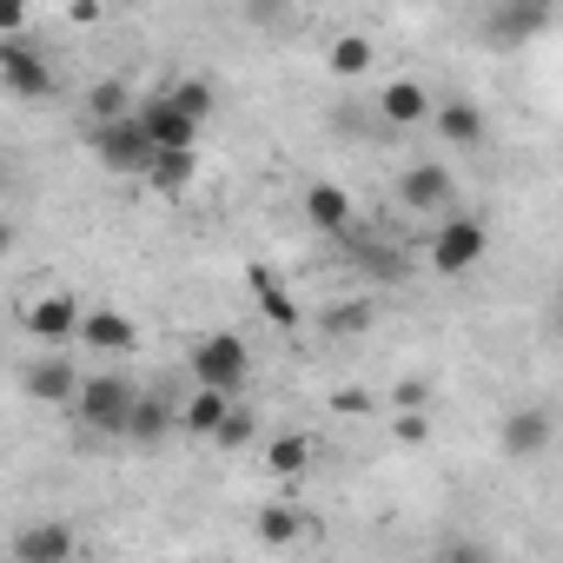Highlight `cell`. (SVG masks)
I'll return each mask as SVG.
<instances>
[{"mask_svg":"<svg viewBox=\"0 0 563 563\" xmlns=\"http://www.w3.org/2000/svg\"><path fill=\"white\" fill-rule=\"evenodd\" d=\"M87 146H93V159H100L107 173H120V179H140V173H146V159H153V140L140 133V120H133V113L87 120Z\"/></svg>","mask_w":563,"mask_h":563,"instance_id":"cell-1","label":"cell"},{"mask_svg":"<svg viewBox=\"0 0 563 563\" xmlns=\"http://www.w3.org/2000/svg\"><path fill=\"white\" fill-rule=\"evenodd\" d=\"M186 372H192V385H212V391L239 398V391H245V378H252V352H245V339H239V332H212V339H199V345H192Z\"/></svg>","mask_w":563,"mask_h":563,"instance_id":"cell-2","label":"cell"},{"mask_svg":"<svg viewBox=\"0 0 563 563\" xmlns=\"http://www.w3.org/2000/svg\"><path fill=\"white\" fill-rule=\"evenodd\" d=\"M133 391H140V385H133L126 372H93V378H80V385H74V405H67V411H74L87 431H113V438H120Z\"/></svg>","mask_w":563,"mask_h":563,"instance_id":"cell-3","label":"cell"},{"mask_svg":"<svg viewBox=\"0 0 563 563\" xmlns=\"http://www.w3.org/2000/svg\"><path fill=\"white\" fill-rule=\"evenodd\" d=\"M484 252H490V232H484V219H471V212H451V219L431 232V272H444V278L471 272Z\"/></svg>","mask_w":563,"mask_h":563,"instance_id":"cell-4","label":"cell"},{"mask_svg":"<svg viewBox=\"0 0 563 563\" xmlns=\"http://www.w3.org/2000/svg\"><path fill=\"white\" fill-rule=\"evenodd\" d=\"M0 87H8L14 100H54V67L41 47H27L21 34L0 41Z\"/></svg>","mask_w":563,"mask_h":563,"instance_id":"cell-5","label":"cell"},{"mask_svg":"<svg viewBox=\"0 0 563 563\" xmlns=\"http://www.w3.org/2000/svg\"><path fill=\"white\" fill-rule=\"evenodd\" d=\"M74 325H80V299H74V292L21 299V332H27L34 345H74Z\"/></svg>","mask_w":563,"mask_h":563,"instance_id":"cell-6","label":"cell"},{"mask_svg":"<svg viewBox=\"0 0 563 563\" xmlns=\"http://www.w3.org/2000/svg\"><path fill=\"white\" fill-rule=\"evenodd\" d=\"M74 385H80V365L60 358V352H41V358H27V372H21V391H27L34 405H54V411L74 405Z\"/></svg>","mask_w":563,"mask_h":563,"instance_id":"cell-7","label":"cell"},{"mask_svg":"<svg viewBox=\"0 0 563 563\" xmlns=\"http://www.w3.org/2000/svg\"><path fill=\"white\" fill-rule=\"evenodd\" d=\"M299 206H306V225H312V232H325V239H345V232L358 225L352 192H345L339 179H312V186L299 192Z\"/></svg>","mask_w":563,"mask_h":563,"instance_id":"cell-8","label":"cell"},{"mask_svg":"<svg viewBox=\"0 0 563 563\" xmlns=\"http://www.w3.org/2000/svg\"><path fill=\"white\" fill-rule=\"evenodd\" d=\"M133 120H140V133L153 140V153H159V146H199V133H206V126H199V120H186L166 93L140 100V107H133Z\"/></svg>","mask_w":563,"mask_h":563,"instance_id":"cell-9","label":"cell"},{"mask_svg":"<svg viewBox=\"0 0 563 563\" xmlns=\"http://www.w3.org/2000/svg\"><path fill=\"white\" fill-rule=\"evenodd\" d=\"M192 179H199V146H159L146 159V173H140V186L159 192V199H186Z\"/></svg>","mask_w":563,"mask_h":563,"instance_id":"cell-10","label":"cell"},{"mask_svg":"<svg viewBox=\"0 0 563 563\" xmlns=\"http://www.w3.org/2000/svg\"><path fill=\"white\" fill-rule=\"evenodd\" d=\"M451 192H457V179H451V166H438V159H418V166L398 173V199H405V212H444Z\"/></svg>","mask_w":563,"mask_h":563,"instance_id":"cell-11","label":"cell"},{"mask_svg":"<svg viewBox=\"0 0 563 563\" xmlns=\"http://www.w3.org/2000/svg\"><path fill=\"white\" fill-rule=\"evenodd\" d=\"M179 431V405H166L159 391H133V405H126V424H120V438H133L140 451H153V444H166Z\"/></svg>","mask_w":563,"mask_h":563,"instance_id":"cell-12","label":"cell"},{"mask_svg":"<svg viewBox=\"0 0 563 563\" xmlns=\"http://www.w3.org/2000/svg\"><path fill=\"white\" fill-rule=\"evenodd\" d=\"M74 339H80L87 352H100V358H126V352H140V325L120 319V312H80Z\"/></svg>","mask_w":563,"mask_h":563,"instance_id":"cell-13","label":"cell"},{"mask_svg":"<svg viewBox=\"0 0 563 563\" xmlns=\"http://www.w3.org/2000/svg\"><path fill=\"white\" fill-rule=\"evenodd\" d=\"M245 292L258 299V312H265L278 332H299V299H292V286H286L272 265H245Z\"/></svg>","mask_w":563,"mask_h":563,"instance_id":"cell-14","label":"cell"},{"mask_svg":"<svg viewBox=\"0 0 563 563\" xmlns=\"http://www.w3.org/2000/svg\"><path fill=\"white\" fill-rule=\"evenodd\" d=\"M504 451H510V464H537L550 451V411L543 405H517L504 418Z\"/></svg>","mask_w":563,"mask_h":563,"instance_id":"cell-15","label":"cell"},{"mask_svg":"<svg viewBox=\"0 0 563 563\" xmlns=\"http://www.w3.org/2000/svg\"><path fill=\"white\" fill-rule=\"evenodd\" d=\"M378 120L398 126V133L424 126V120H431V93H424V80H391V87L378 93Z\"/></svg>","mask_w":563,"mask_h":563,"instance_id":"cell-16","label":"cell"},{"mask_svg":"<svg viewBox=\"0 0 563 563\" xmlns=\"http://www.w3.org/2000/svg\"><path fill=\"white\" fill-rule=\"evenodd\" d=\"M74 550H80V537L67 523H27V530H14V556H27V563H67Z\"/></svg>","mask_w":563,"mask_h":563,"instance_id":"cell-17","label":"cell"},{"mask_svg":"<svg viewBox=\"0 0 563 563\" xmlns=\"http://www.w3.org/2000/svg\"><path fill=\"white\" fill-rule=\"evenodd\" d=\"M431 126L457 146V153H477L484 146V113L471 100H451V107H431Z\"/></svg>","mask_w":563,"mask_h":563,"instance_id":"cell-18","label":"cell"},{"mask_svg":"<svg viewBox=\"0 0 563 563\" xmlns=\"http://www.w3.org/2000/svg\"><path fill=\"white\" fill-rule=\"evenodd\" d=\"M325 67H332V80H365V74L378 67L372 34H339V41L325 47Z\"/></svg>","mask_w":563,"mask_h":563,"instance_id":"cell-19","label":"cell"},{"mask_svg":"<svg viewBox=\"0 0 563 563\" xmlns=\"http://www.w3.org/2000/svg\"><path fill=\"white\" fill-rule=\"evenodd\" d=\"M543 27H550V0H517L504 21H490V41H497V47H504V41L523 47V41H537Z\"/></svg>","mask_w":563,"mask_h":563,"instance_id":"cell-20","label":"cell"},{"mask_svg":"<svg viewBox=\"0 0 563 563\" xmlns=\"http://www.w3.org/2000/svg\"><path fill=\"white\" fill-rule=\"evenodd\" d=\"M306 464H312V438H306V431H278V438L265 444V471H272V477L292 484V477H306Z\"/></svg>","mask_w":563,"mask_h":563,"instance_id":"cell-21","label":"cell"},{"mask_svg":"<svg viewBox=\"0 0 563 563\" xmlns=\"http://www.w3.org/2000/svg\"><path fill=\"white\" fill-rule=\"evenodd\" d=\"M252 530H258V543H265V550H286V543H299V537H306V510H299V504H265Z\"/></svg>","mask_w":563,"mask_h":563,"instance_id":"cell-22","label":"cell"},{"mask_svg":"<svg viewBox=\"0 0 563 563\" xmlns=\"http://www.w3.org/2000/svg\"><path fill=\"white\" fill-rule=\"evenodd\" d=\"M225 405H232L225 391H212V385H192V398L179 405V431H186V438H212V424L225 418Z\"/></svg>","mask_w":563,"mask_h":563,"instance_id":"cell-23","label":"cell"},{"mask_svg":"<svg viewBox=\"0 0 563 563\" xmlns=\"http://www.w3.org/2000/svg\"><path fill=\"white\" fill-rule=\"evenodd\" d=\"M113 113H133V87L120 74H107V80L87 87V120H113Z\"/></svg>","mask_w":563,"mask_h":563,"instance_id":"cell-24","label":"cell"},{"mask_svg":"<svg viewBox=\"0 0 563 563\" xmlns=\"http://www.w3.org/2000/svg\"><path fill=\"white\" fill-rule=\"evenodd\" d=\"M166 100H173L186 120H199V126H206V120H212V107H219L212 80H173V87H166Z\"/></svg>","mask_w":563,"mask_h":563,"instance_id":"cell-25","label":"cell"},{"mask_svg":"<svg viewBox=\"0 0 563 563\" xmlns=\"http://www.w3.org/2000/svg\"><path fill=\"white\" fill-rule=\"evenodd\" d=\"M252 438H258V424H252V411H245V405H225V418L212 424V444H219V451H245Z\"/></svg>","mask_w":563,"mask_h":563,"instance_id":"cell-26","label":"cell"},{"mask_svg":"<svg viewBox=\"0 0 563 563\" xmlns=\"http://www.w3.org/2000/svg\"><path fill=\"white\" fill-rule=\"evenodd\" d=\"M372 319H378L372 299H352V306H332V312H325V332H332V339H358V332H372Z\"/></svg>","mask_w":563,"mask_h":563,"instance_id":"cell-27","label":"cell"},{"mask_svg":"<svg viewBox=\"0 0 563 563\" xmlns=\"http://www.w3.org/2000/svg\"><path fill=\"white\" fill-rule=\"evenodd\" d=\"M332 411H339V418H372L378 398H372L365 385H339V391H332Z\"/></svg>","mask_w":563,"mask_h":563,"instance_id":"cell-28","label":"cell"},{"mask_svg":"<svg viewBox=\"0 0 563 563\" xmlns=\"http://www.w3.org/2000/svg\"><path fill=\"white\" fill-rule=\"evenodd\" d=\"M245 21H258V27H286V21H292V0H245Z\"/></svg>","mask_w":563,"mask_h":563,"instance_id":"cell-29","label":"cell"},{"mask_svg":"<svg viewBox=\"0 0 563 563\" xmlns=\"http://www.w3.org/2000/svg\"><path fill=\"white\" fill-rule=\"evenodd\" d=\"M391 405H398V411H424V405H431V385H424V378H398V385H391Z\"/></svg>","mask_w":563,"mask_h":563,"instance_id":"cell-30","label":"cell"},{"mask_svg":"<svg viewBox=\"0 0 563 563\" xmlns=\"http://www.w3.org/2000/svg\"><path fill=\"white\" fill-rule=\"evenodd\" d=\"M8 34H27V0H0V41Z\"/></svg>","mask_w":563,"mask_h":563,"instance_id":"cell-31","label":"cell"},{"mask_svg":"<svg viewBox=\"0 0 563 563\" xmlns=\"http://www.w3.org/2000/svg\"><path fill=\"white\" fill-rule=\"evenodd\" d=\"M398 444H424V411H398Z\"/></svg>","mask_w":563,"mask_h":563,"instance_id":"cell-32","label":"cell"},{"mask_svg":"<svg viewBox=\"0 0 563 563\" xmlns=\"http://www.w3.org/2000/svg\"><path fill=\"white\" fill-rule=\"evenodd\" d=\"M14 245H21V225H14V219H8V212H0V258H8V252H14Z\"/></svg>","mask_w":563,"mask_h":563,"instance_id":"cell-33","label":"cell"}]
</instances>
